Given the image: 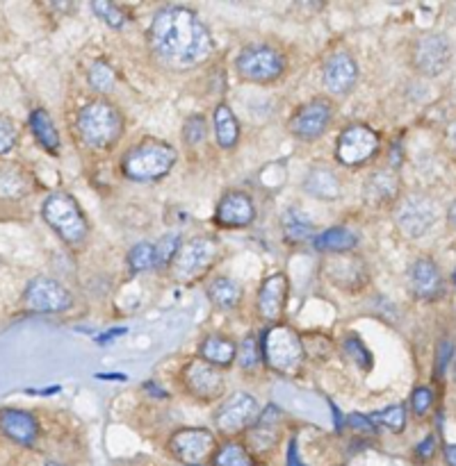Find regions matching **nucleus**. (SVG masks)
<instances>
[{"label":"nucleus","mask_w":456,"mask_h":466,"mask_svg":"<svg viewBox=\"0 0 456 466\" xmlns=\"http://www.w3.org/2000/svg\"><path fill=\"white\" fill-rule=\"evenodd\" d=\"M219 259H222V244L214 237H192L182 241L167 273L181 285H194L208 276V271H212Z\"/></svg>","instance_id":"obj_6"},{"label":"nucleus","mask_w":456,"mask_h":466,"mask_svg":"<svg viewBox=\"0 0 456 466\" xmlns=\"http://www.w3.org/2000/svg\"><path fill=\"white\" fill-rule=\"evenodd\" d=\"M442 137H445L447 148H450L451 153L456 155V118H451V121L447 123V126H445V132H442Z\"/></svg>","instance_id":"obj_45"},{"label":"nucleus","mask_w":456,"mask_h":466,"mask_svg":"<svg viewBox=\"0 0 456 466\" xmlns=\"http://www.w3.org/2000/svg\"><path fill=\"white\" fill-rule=\"evenodd\" d=\"M363 200L369 208H397L401 200V177L399 171L392 167L377 168L365 177L363 185Z\"/></svg>","instance_id":"obj_19"},{"label":"nucleus","mask_w":456,"mask_h":466,"mask_svg":"<svg viewBox=\"0 0 456 466\" xmlns=\"http://www.w3.org/2000/svg\"><path fill=\"white\" fill-rule=\"evenodd\" d=\"M87 82H89L96 94H108V91H112L117 76H114V68L105 59H96L89 71H87Z\"/></svg>","instance_id":"obj_35"},{"label":"nucleus","mask_w":456,"mask_h":466,"mask_svg":"<svg viewBox=\"0 0 456 466\" xmlns=\"http://www.w3.org/2000/svg\"><path fill=\"white\" fill-rule=\"evenodd\" d=\"M258 209H255L251 194L242 189H231L219 198L214 208V223L226 230H242V228L254 226Z\"/></svg>","instance_id":"obj_17"},{"label":"nucleus","mask_w":456,"mask_h":466,"mask_svg":"<svg viewBox=\"0 0 456 466\" xmlns=\"http://www.w3.org/2000/svg\"><path fill=\"white\" fill-rule=\"evenodd\" d=\"M281 228L283 235L290 244H306V241H313L317 237L315 232L313 221L308 218V214L301 212L299 208H287L281 217Z\"/></svg>","instance_id":"obj_30"},{"label":"nucleus","mask_w":456,"mask_h":466,"mask_svg":"<svg viewBox=\"0 0 456 466\" xmlns=\"http://www.w3.org/2000/svg\"><path fill=\"white\" fill-rule=\"evenodd\" d=\"M128 268L132 273H146L158 268V258H155V244L150 241H140L128 250Z\"/></svg>","instance_id":"obj_32"},{"label":"nucleus","mask_w":456,"mask_h":466,"mask_svg":"<svg viewBox=\"0 0 456 466\" xmlns=\"http://www.w3.org/2000/svg\"><path fill=\"white\" fill-rule=\"evenodd\" d=\"M41 218L67 246H82L89 237V221L80 203L67 191H53L41 203Z\"/></svg>","instance_id":"obj_5"},{"label":"nucleus","mask_w":456,"mask_h":466,"mask_svg":"<svg viewBox=\"0 0 456 466\" xmlns=\"http://www.w3.org/2000/svg\"><path fill=\"white\" fill-rule=\"evenodd\" d=\"M451 278H454V285H456V271H454V276H451Z\"/></svg>","instance_id":"obj_52"},{"label":"nucleus","mask_w":456,"mask_h":466,"mask_svg":"<svg viewBox=\"0 0 456 466\" xmlns=\"http://www.w3.org/2000/svg\"><path fill=\"white\" fill-rule=\"evenodd\" d=\"M287 299H290V280H287L285 273H269V276L260 282L258 296H255V309H258L260 321L267 323V326L283 323Z\"/></svg>","instance_id":"obj_15"},{"label":"nucleus","mask_w":456,"mask_h":466,"mask_svg":"<svg viewBox=\"0 0 456 466\" xmlns=\"http://www.w3.org/2000/svg\"><path fill=\"white\" fill-rule=\"evenodd\" d=\"M182 246V237L178 232H169V235H162L158 241H155V258H158V268L160 271H169L173 258L178 255Z\"/></svg>","instance_id":"obj_36"},{"label":"nucleus","mask_w":456,"mask_h":466,"mask_svg":"<svg viewBox=\"0 0 456 466\" xmlns=\"http://www.w3.org/2000/svg\"><path fill=\"white\" fill-rule=\"evenodd\" d=\"M358 62L347 50H336L328 55L322 66V85L331 96H347L358 82Z\"/></svg>","instance_id":"obj_18"},{"label":"nucleus","mask_w":456,"mask_h":466,"mask_svg":"<svg viewBox=\"0 0 456 466\" xmlns=\"http://www.w3.org/2000/svg\"><path fill=\"white\" fill-rule=\"evenodd\" d=\"M349 426L354 428L356 432H363V435H377V426H374L372 419L365 417V414H351Z\"/></svg>","instance_id":"obj_44"},{"label":"nucleus","mask_w":456,"mask_h":466,"mask_svg":"<svg viewBox=\"0 0 456 466\" xmlns=\"http://www.w3.org/2000/svg\"><path fill=\"white\" fill-rule=\"evenodd\" d=\"M410 294L424 303H433L445 294V278L431 258H418L409 267Z\"/></svg>","instance_id":"obj_20"},{"label":"nucleus","mask_w":456,"mask_h":466,"mask_svg":"<svg viewBox=\"0 0 456 466\" xmlns=\"http://www.w3.org/2000/svg\"><path fill=\"white\" fill-rule=\"evenodd\" d=\"M205 294H208V300L214 305V308L228 312V309H235L237 305L242 303V296H244V291H242L240 282L233 280V278L217 276L208 282V289H205Z\"/></svg>","instance_id":"obj_27"},{"label":"nucleus","mask_w":456,"mask_h":466,"mask_svg":"<svg viewBox=\"0 0 456 466\" xmlns=\"http://www.w3.org/2000/svg\"><path fill=\"white\" fill-rule=\"evenodd\" d=\"M23 308L30 314H64L73 308V294L55 278L36 276L23 291Z\"/></svg>","instance_id":"obj_9"},{"label":"nucleus","mask_w":456,"mask_h":466,"mask_svg":"<svg viewBox=\"0 0 456 466\" xmlns=\"http://www.w3.org/2000/svg\"><path fill=\"white\" fill-rule=\"evenodd\" d=\"M149 48L155 57L171 68H194L212 55L214 41L199 14L181 5L162 7L150 21Z\"/></svg>","instance_id":"obj_1"},{"label":"nucleus","mask_w":456,"mask_h":466,"mask_svg":"<svg viewBox=\"0 0 456 466\" xmlns=\"http://www.w3.org/2000/svg\"><path fill=\"white\" fill-rule=\"evenodd\" d=\"M123 114L119 112L117 105L105 98L89 100L82 105L76 118V130L80 137L82 146L89 150H112L123 137Z\"/></svg>","instance_id":"obj_2"},{"label":"nucleus","mask_w":456,"mask_h":466,"mask_svg":"<svg viewBox=\"0 0 456 466\" xmlns=\"http://www.w3.org/2000/svg\"><path fill=\"white\" fill-rule=\"evenodd\" d=\"M214 139L222 150H235L240 144V123H237L235 112L228 103H219L212 112Z\"/></svg>","instance_id":"obj_26"},{"label":"nucleus","mask_w":456,"mask_h":466,"mask_svg":"<svg viewBox=\"0 0 456 466\" xmlns=\"http://www.w3.org/2000/svg\"><path fill=\"white\" fill-rule=\"evenodd\" d=\"M260 417V405L254 394L235 391L214 412V428L223 437H237L249 432Z\"/></svg>","instance_id":"obj_10"},{"label":"nucleus","mask_w":456,"mask_h":466,"mask_svg":"<svg viewBox=\"0 0 456 466\" xmlns=\"http://www.w3.org/2000/svg\"><path fill=\"white\" fill-rule=\"evenodd\" d=\"M324 273H326L328 280L333 282L340 289L349 291H358L360 287H365L368 282V267L360 258L356 255H333L326 264H324Z\"/></svg>","instance_id":"obj_21"},{"label":"nucleus","mask_w":456,"mask_h":466,"mask_svg":"<svg viewBox=\"0 0 456 466\" xmlns=\"http://www.w3.org/2000/svg\"><path fill=\"white\" fill-rule=\"evenodd\" d=\"M285 55L267 44H251L235 57V71L254 85H272L285 73Z\"/></svg>","instance_id":"obj_7"},{"label":"nucleus","mask_w":456,"mask_h":466,"mask_svg":"<svg viewBox=\"0 0 456 466\" xmlns=\"http://www.w3.org/2000/svg\"><path fill=\"white\" fill-rule=\"evenodd\" d=\"M205 137H208V121H205L203 114H192L182 123V141L185 146H199L203 144Z\"/></svg>","instance_id":"obj_39"},{"label":"nucleus","mask_w":456,"mask_h":466,"mask_svg":"<svg viewBox=\"0 0 456 466\" xmlns=\"http://www.w3.org/2000/svg\"><path fill=\"white\" fill-rule=\"evenodd\" d=\"M181 382L187 394L199 400V403L219 400L223 396V391H226V378H223L222 369L203 362L201 358L190 360L181 369Z\"/></svg>","instance_id":"obj_11"},{"label":"nucleus","mask_w":456,"mask_h":466,"mask_svg":"<svg viewBox=\"0 0 456 466\" xmlns=\"http://www.w3.org/2000/svg\"><path fill=\"white\" fill-rule=\"evenodd\" d=\"M263 364L278 376H296L306 362V346L299 332L287 323L267 326L260 335Z\"/></svg>","instance_id":"obj_4"},{"label":"nucleus","mask_w":456,"mask_h":466,"mask_svg":"<svg viewBox=\"0 0 456 466\" xmlns=\"http://www.w3.org/2000/svg\"><path fill=\"white\" fill-rule=\"evenodd\" d=\"M121 335H126V328H114V330L103 332V335L96 337V344H98V346H105V344H108V341H112L114 337H121Z\"/></svg>","instance_id":"obj_46"},{"label":"nucleus","mask_w":456,"mask_h":466,"mask_svg":"<svg viewBox=\"0 0 456 466\" xmlns=\"http://www.w3.org/2000/svg\"><path fill=\"white\" fill-rule=\"evenodd\" d=\"M413 68L424 77H438L451 64V44L440 32L418 36L410 46Z\"/></svg>","instance_id":"obj_14"},{"label":"nucleus","mask_w":456,"mask_h":466,"mask_svg":"<svg viewBox=\"0 0 456 466\" xmlns=\"http://www.w3.org/2000/svg\"><path fill=\"white\" fill-rule=\"evenodd\" d=\"M91 12H94L105 25L112 27V30H121V27L128 23L126 9L119 7V5L114 3H105V0H100V3H91Z\"/></svg>","instance_id":"obj_38"},{"label":"nucleus","mask_w":456,"mask_h":466,"mask_svg":"<svg viewBox=\"0 0 456 466\" xmlns=\"http://www.w3.org/2000/svg\"><path fill=\"white\" fill-rule=\"evenodd\" d=\"M203 466H205V464H203Z\"/></svg>","instance_id":"obj_54"},{"label":"nucleus","mask_w":456,"mask_h":466,"mask_svg":"<svg viewBox=\"0 0 456 466\" xmlns=\"http://www.w3.org/2000/svg\"><path fill=\"white\" fill-rule=\"evenodd\" d=\"M212 466H255L254 453L240 441H226L217 449Z\"/></svg>","instance_id":"obj_31"},{"label":"nucleus","mask_w":456,"mask_h":466,"mask_svg":"<svg viewBox=\"0 0 456 466\" xmlns=\"http://www.w3.org/2000/svg\"><path fill=\"white\" fill-rule=\"evenodd\" d=\"M381 150V137L365 123H351L342 127L336 141V162L345 168L368 167Z\"/></svg>","instance_id":"obj_8"},{"label":"nucleus","mask_w":456,"mask_h":466,"mask_svg":"<svg viewBox=\"0 0 456 466\" xmlns=\"http://www.w3.org/2000/svg\"><path fill=\"white\" fill-rule=\"evenodd\" d=\"M46 466H62V464H57V462H48Z\"/></svg>","instance_id":"obj_51"},{"label":"nucleus","mask_w":456,"mask_h":466,"mask_svg":"<svg viewBox=\"0 0 456 466\" xmlns=\"http://www.w3.org/2000/svg\"><path fill=\"white\" fill-rule=\"evenodd\" d=\"M433 403H436V394H433L431 387L418 385L413 390V394H410V412H413V417H427L431 412Z\"/></svg>","instance_id":"obj_40"},{"label":"nucleus","mask_w":456,"mask_h":466,"mask_svg":"<svg viewBox=\"0 0 456 466\" xmlns=\"http://www.w3.org/2000/svg\"><path fill=\"white\" fill-rule=\"evenodd\" d=\"M146 390H149L150 391V394H158L160 396V399H167V391H162V390H160V387L158 385H150V382H146Z\"/></svg>","instance_id":"obj_50"},{"label":"nucleus","mask_w":456,"mask_h":466,"mask_svg":"<svg viewBox=\"0 0 456 466\" xmlns=\"http://www.w3.org/2000/svg\"><path fill=\"white\" fill-rule=\"evenodd\" d=\"M358 246V235L345 226H333L319 232L313 239V248L324 255H349Z\"/></svg>","instance_id":"obj_25"},{"label":"nucleus","mask_w":456,"mask_h":466,"mask_svg":"<svg viewBox=\"0 0 456 466\" xmlns=\"http://www.w3.org/2000/svg\"><path fill=\"white\" fill-rule=\"evenodd\" d=\"M178 162V150L160 139H144L130 146L121 157V173L126 180L140 185H153L173 171Z\"/></svg>","instance_id":"obj_3"},{"label":"nucleus","mask_w":456,"mask_h":466,"mask_svg":"<svg viewBox=\"0 0 456 466\" xmlns=\"http://www.w3.org/2000/svg\"><path fill=\"white\" fill-rule=\"evenodd\" d=\"M369 419L374 421V426H383L386 431L395 432V435H399V432H404L406 428V405L404 403H395V405H388V408L378 410V412L369 414Z\"/></svg>","instance_id":"obj_33"},{"label":"nucleus","mask_w":456,"mask_h":466,"mask_svg":"<svg viewBox=\"0 0 456 466\" xmlns=\"http://www.w3.org/2000/svg\"><path fill=\"white\" fill-rule=\"evenodd\" d=\"M0 432L23 449H32L39 440V421L35 414L26 412L18 408H3L0 410Z\"/></svg>","instance_id":"obj_22"},{"label":"nucleus","mask_w":456,"mask_h":466,"mask_svg":"<svg viewBox=\"0 0 456 466\" xmlns=\"http://www.w3.org/2000/svg\"><path fill=\"white\" fill-rule=\"evenodd\" d=\"M304 191L319 200H336L340 196V177L328 167H315L306 176Z\"/></svg>","instance_id":"obj_29"},{"label":"nucleus","mask_w":456,"mask_h":466,"mask_svg":"<svg viewBox=\"0 0 456 466\" xmlns=\"http://www.w3.org/2000/svg\"><path fill=\"white\" fill-rule=\"evenodd\" d=\"M454 376H456V367H454Z\"/></svg>","instance_id":"obj_53"},{"label":"nucleus","mask_w":456,"mask_h":466,"mask_svg":"<svg viewBox=\"0 0 456 466\" xmlns=\"http://www.w3.org/2000/svg\"><path fill=\"white\" fill-rule=\"evenodd\" d=\"M27 123H30V132H32V137L36 139V144H39L46 153L57 155L59 144H62V141H59V132H57V127H55L53 116H50L46 109L36 107L30 112Z\"/></svg>","instance_id":"obj_28"},{"label":"nucleus","mask_w":456,"mask_h":466,"mask_svg":"<svg viewBox=\"0 0 456 466\" xmlns=\"http://www.w3.org/2000/svg\"><path fill=\"white\" fill-rule=\"evenodd\" d=\"M237 341L226 335H208L199 346V358L217 369H228L237 360Z\"/></svg>","instance_id":"obj_24"},{"label":"nucleus","mask_w":456,"mask_h":466,"mask_svg":"<svg viewBox=\"0 0 456 466\" xmlns=\"http://www.w3.org/2000/svg\"><path fill=\"white\" fill-rule=\"evenodd\" d=\"M438 208L433 198L424 194H410L401 198L395 208V223L406 239H420L433 228Z\"/></svg>","instance_id":"obj_13"},{"label":"nucleus","mask_w":456,"mask_h":466,"mask_svg":"<svg viewBox=\"0 0 456 466\" xmlns=\"http://www.w3.org/2000/svg\"><path fill=\"white\" fill-rule=\"evenodd\" d=\"M333 118V103L328 98H313L306 105H301L295 114H292L290 127L292 135L299 141H315L328 130Z\"/></svg>","instance_id":"obj_16"},{"label":"nucleus","mask_w":456,"mask_h":466,"mask_svg":"<svg viewBox=\"0 0 456 466\" xmlns=\"http://www.w3.org/2000/svg\"><path fill=\"white\" fill-rule=\"evenodd\" d=\"M285 466H304V464H301V460L296 458V441L295 440H290V444H287Z\"/></svg>","instance_id":"obj_47"},{"label":"nucleus","mask_w":456,"mask_h":466,"mask_svg":"<svg viewBox=\"0 0 456 466\" xmlns=\"http://www.w3.org/2000/svg\"><path fill=\"white\" fill-rule=\"evenodd\" d=\"M169 451L182 466H203L217 453V437L208 428H182L171 435Z\"/></svg>","instance_id":"obj_12"},{"label":"nucleus","mask_w":456,"mask_h":466,"mask_svg":"<svg viewBox=\"0 0 456 466\" xmlns=\"http://www.w3.org/2000/svg\"><path fill=\"white\" fill-rule=\"evenodd\" d=\"M18 141V130L16 123L9 116H3L0 114V155H7L9 150H14Z\"/></svg>","instance_id":"obj_41"},{"label":"nucleus","mask_w":456,"mask_h":466,"mask_svg":"<svg viewBox=\"0 0 456 466\" xmlns=\"http://www.w3.org/2000/svg\"><path fill=\"white\" fill-rule=\"evenodd\" d=\"M281 428H283V412L274 403L260 412L258 421L254 423L249 432H246V449L255 451V453H267L281 440Z\"/></svg>","instance_id":"obj_23"},{"label":"nucleus","mask_w":456,"mask_h":466,"mask_svg":"<svg viewBox=\"0 0 456 466\" xmlns=\"http://www.w3.org/2000/svg\"><path fill=\"white\" fill-rule=\"evenodd\" d=\"M237 367L244 373H254L263 367V353H260V341L255 337H244L237 346Z\"/></svg>","instance_id":"obj_34"},{"label":"nucleus","mask_w":456,"mask_h":466,"mask_svg":"<svg viewBox=\"0 0 456 466\" xmlns=\"http://www.w3.org/2000/svg\"><path fill=\"white\" fill-rule=\"evenodd\" d=\"M447 223H450V226L456 230V198L451 200L450 209H447Z\"/></svg>","instance_id":"obj_49"},{"label":"nucleus","mask_w":456,"mask_h":466,"mask_svg":"<svg viewBox=\"0 0 456 466\" xmlns=\"http://www.w3.org/2000/svg\"><path fill=\"white\" fill-rule=\"evenodd\" d=\"M436 435H427L418 446H415V458H418L420 462H427V460H431L433 455H436Z\"/></svg>","instance_id":"obj_43"},{"label":"nucleus","mask_w":456,"mask_h":466,"mask_svg":"<svg viewBox=\"0 0 456 466\" xmlns=\"http://www.w3.org/2000/svg\"><path fill=\"white\" fill-rule=\"evenodd\" d=\"M342 350H345V355L356 364V367H360L363 371H372L374 358H372V353H369L368 346L363 344V339H360V337L347 335L345 339H342Z\"/></svg>","instance_id":"obj_37"},{"label":"nucleus","mask_w":456,"mask_h":466,"mask_svg":"<svg viewBox=\"0 0 456 466\" xmlns=\"http://www.w3.org/2000/svg\"><path fill=\"white\" fill-rule=\"evenodd\" d=\"M442 458H445L447 466H456V444H447L442 449Z\"/></svg>","instance_id":"obj_48"},{"label":"nucleus","mask_w":456,"mask_h":466,"mask_svg":"<svg viewBox=\"0 0 456 466\" xmlns=\"http://www.w3.org/2000/svg\"><path fill=\"white\" fill-rule=\"evenodd\" d=\"M451 358H454V341L447 337V339H440L436 346V376H445L447 367H450Z\"/></svg>","instance_id":"obj_42"}]
</instances>
